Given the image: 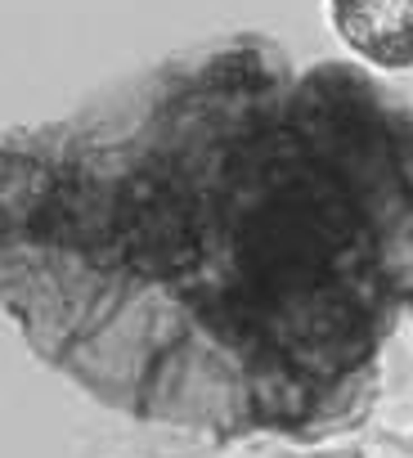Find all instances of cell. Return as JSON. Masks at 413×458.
I'll use <instances>...</instances> for the list:
<instances>
[{
	"label": "cell",
	"instance_id": "obj_1",
	"mask_svg": "<svg viewBox=\"0 0 413 458\" xmlns=\"http://www.w3.org/2000/svg\"><path fill=\"white\" fill-rule=\"evenodd\" d=\"M328 37L373 77H413V0H319Z\"/></svg>",
	"mask_w": 413,
	"mask_h": 458
},
{
	"label": "cell",
	"instance_id": "obj_4",
	"mask_svg": "<svg viewBox=\"0 0 413 458\" xmlns=\"http://www.w3.org/2000/svg\"><path fill=\"white\" fill-rule=\"evenodd\" d=\"M104 458H175V454H162V449H108Z\"/></svg>",
	"mask_w": 413,
	"mask_h": 458
},
{
	"label": "cell",
	"instance_id": "obj_3",
	"mask_svg": "<svg viewBox=\"0 0 413 458\" xmlns=\"http://www.w3.org/2000/svg\"><path fill=\"white\" fill-rule=\"evenodd\" d=\"M386 440H391V449H395L400 458H413V427H404V431H386Z\"/></svg>",
	"mask_w": 413,
	"mask_h": 458
},
{
	"label": "cell",
	"instance_id": "obj_2",
	"mask_svg": "<svg viewBox=\"0 0 413 458\" xmlns=\"http://www.w3.org/2000/svg\"><path fill=\"white\" fill-rule=\"evenodd\" d=\"M243 458H377V449L364 440H319V445H266Z\"/></svg>",
	"mask_w": 413,
	"mask_h": 458
}]
</instances>
